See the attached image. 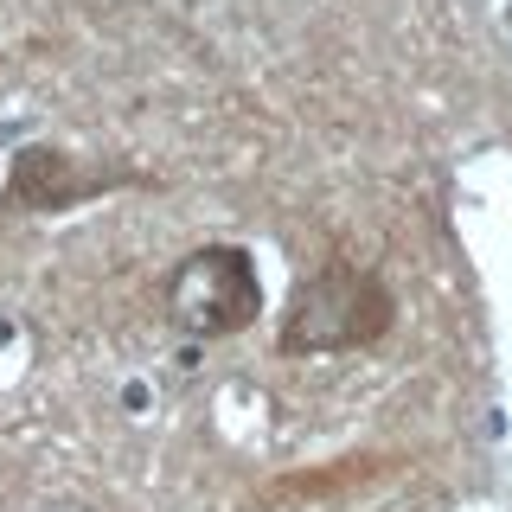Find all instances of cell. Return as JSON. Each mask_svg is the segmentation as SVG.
Returning <instances> with one entry per match:
<instances>
[{
  "label": "cell",
  "mask_w": 512,
  "mask_h": 512,
  "mask_svg": "<svg viewBox=\"0 0 512 512\" xmlns=\"http://www.w3.org/2000/svg\"><path fill=\"white\" fill-rule=\"evenodd\" d=\"M122 186H154V173L122 167V160L116 167H90V160L64 154L58 141H32V148L13 154L7 180H0V218H58Z\"/></svg>",
  "instance_id": "3957f363"
},
{
  "label": "cell",
  "mask_w": 512,
  "mask_h": 512,
  "mask_svg": "<svg viewBox=\"0 0 512 512\" xmlns=\"http://www.w3.org/2000/svg\"><path fill=\"white\" fill-rule=\"evenodd\" d=\"M397 327V295L372 263L333 250L320 269L295 282L288 314L276 327L282 359H333V352H365L378 340H391Z\"/></svg>",
  "instance_id": "6da1fadb"
},
{
  "label": "cell",
  "mask_w": 512,
  "mask_h": 512,
  "mask_svg": "<svg viewBox=\"0 0 512 512\" xmlns=\"http://www.w3.org/2000/svg\"><path fill=\"white\" fill-rule=\"evenodd\" d=\"M263 269L244 244H199L160 282V308L186 340H237L263 320Z\"/></svg>",
  "instance_id": "7a4b0ae2"
}]
</instances>
